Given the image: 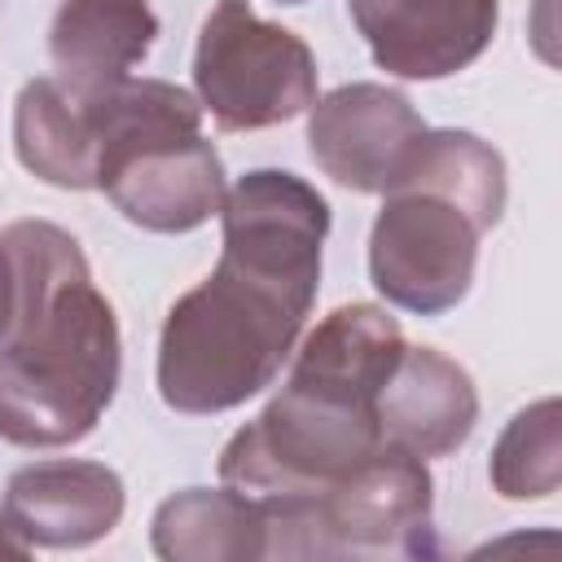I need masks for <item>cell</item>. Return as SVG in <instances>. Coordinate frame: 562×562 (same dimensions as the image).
<instances>
[{
    "mask_svg": "<svg viewBox=\"0 0 562 562\" xmlns=\"http://www.w3.org/2000/svg\"><path fill=\"white\" fill-rule=\"evenodd\" d=\"M329 206L290 171H250L224 198L220 268L162 329L158 391L180 413H220L281 369L321 281Z\"/></svg>",
    "mask_w": 562,
    "mask_h": 562,
    "instance_id": "6da1fadb",
    "label": "cell"
},
{
    "mask_svg": "<svg viewBox=\"0 0 562 562\" xmlns=\"http://www.w3.org/2000/svg\"><path fill=\"white\" fill-rule=\"evenodd\" d=\"M404 338L378 307H338L303 347L290 386L224 452V483L294 527L382 448L378 391Z\"/></svg>",
    "mask_w": 562,
    "mask_h": 562,
    "instance_id": "7a4b0ae2",
    "label": "cell"
},
{
    "mask_svg": "<svg viewBox=\"0 0 562 562\" xmlns=\"http://www.w3.org/2000/svg\"><path fill=\"white\" fill-rule=\"evenodd\" d=\"M13 321L0 347V435L26 448L92 430L119 382V329L79 246L53 224H13Z\"/></svg>",
    "mask_w": 562,
    "mask_h": 562,
    "instance_id": "3957f363",
    "label": "cell"
},
{
    "mask_svg": "<svg viewBox=\"0 0 562 562\" xmlns=\"http://www.w3.org/2000/svg\"><path fill=\"white\" fill-rule=\"evenodd\" d=\"M373 228V285L422 316L452 307L474 272L479 228L505 202L501 158L470 132H422Z\"/></svg>",
    "mask_w": 562,
    "mask_h": 562,
    "instance_id": "277c9868",
    "label": "cell"
},
{
    "mask_svg": "<svg viewBox=\"0 0 562 562\" xmlns=\"http://www.w3.org/2000/svg\"><path fill=\"white\" fill-rule=\"evenodd\" d=\"M66 105L83 184H101L127 220L180 233L220 206V158L198 136V105L189 92L154 79H123L92 101L66 92Z\"/></svg>",
    "mask_w": 562,
    "mask_h": 562,
    "instance_id": "5b68a950",
    "label": "cell"
},
{
    "mask_svg": "<svg viewBox=\"0 0 562 562\" xmlns=\"http://www.w3.org/2000/svg\"><path fill=\"white\" fill-rule=\"evenodd\" d=\"M193 79L206 110L228 132L294 119L316 97V61L307 44L259 22L246 0H220L206 18Z\"/></svg>",
    "mask_w": 562,
    "mask_h": 562,
    "instance_id": "8992f818",
    "label": "cell"
},
{
    "mask_svg": "<svg viewBox=\"0 0 562 562\" xmlns=\"http://www.w3.org/2000/svg\"><path fill=\"white\" fill-rule=\"evenodd\" d=\"M382 70L439 79L470 66L492 31L496 0H347Z\"/></svg>",
    "mask_w": 562,
    "mask_h": 562,
    "instance_id": "52a82bcc",
    "label": "cell"
},
{
    "mask_svg": "<svg viewBox=\"0 0 562 562\" xmlns=\"http://www.w3.org/2000/svg\"><path fill=\"white\" fill-rule=\"evenodd\" d=\"M422 132L426 127L417 123L404 97L356 83V88H338L316 110L312 154L347 189H391Z\"/></svg>",
    "mask_w": 562,
    "mask_h": 562,
    "instance_id": "ba28073f",
    "label": "cell"
},
{
    "mask_svg": "<svg viewBox=\"0 0 562 562\" xmlns=\"http://www.w3.org/2000/svg\"><path fill=\"white\" fill-rule=\"evenodd\" d=\"M378 422L386 443L404 452H448L474 426L470 378L435 351H400L391 378L378 391Z\"/></svg>",
    "mask_w": 562,
    "mask_h": 562,
    "instance_id": "9c48e42d",
    "label": "cell"
},
{
    "mask_svg": "<svg viewBox=\"0 0 562 562\" xmlns=\"http://www.w3.org/2000/svg\"><path fill=\"white\" fill-rule=\"evenodd\" d=\"M158 22L145 0H66L53 22L57 83L70 97H105L127 79V66L145 57Z\"/></svg>",
    "mask_w": 562,
    "mask_h": 562,
    "instance_id": "30bf717a",
    "label": "cell"
},
{
    "mask_svg": "<svg viewBox=\"0 0 562 562\" xmlns=\"http://www.w3.org/2000/svg\"><path fill=\"white\" fill-rule=\"evenodd\" d=\"M119 505H123V496H119V479L110 470H92V479L79 487V496H57L53 465L22 470L9 483L13 522L48 544L92 540V536L110 531V522L119 518Z\"/></svg>",
    "mask_w": 562,
    "mask_h": 562,
    "instance_id": "8fae6325",
    "label": "cell"
},
{
    "mask_svg": "<svg viewBox=\"0 0 562 562\" xmlns=\"http://www.w3.org/2000/svg\"><path fill=\"white\" fill-rule=\"evenodd\" d=\"M13 299H18L13 259H9V250L0 246V338H4V329H9V321H13Z\"/></svg>",
    "mask_w": 562,
    "mask_h": 562,
    "instance_id": "7c38bea8",
    "label": "cell"
},
{
    "mask_svg": "<svg viewBox=\"0 0 562 562\" xmlns=\"http://www.w3.org/2000/svg\"><path fill=\"white\" fill-rule=\"evenodd\" d=\"M281 4H299V0H281Z\"/></svg>",
    "mask_w": 562,
    "mask_h": 562,
    "instance_id": "4fadbf2b",
    "label": "cell"
}]
</instances>
